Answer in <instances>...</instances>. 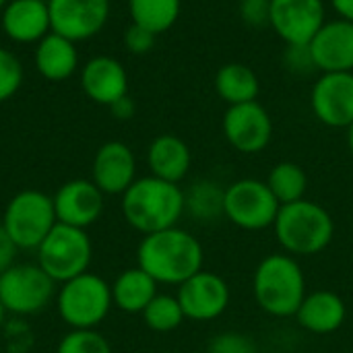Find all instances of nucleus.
<instances>
[{"label": "nucleus", "mask_w": 353, "mask_h": 353, "mask_svg": "<svg viewBox=\"0 0 353 353\" xmlns=\"http://www.w3.org/2000/svg\"><path fill=\"white\" fill-rule=\"evenodd\" d=\"M137 267L149 273L157 283L182 285L203 271V244L180 225L143 236L137 248Z\"/></svg>", "instance_id": "nucleus-1"}, {"label": "nucleus", "mask_w": 353, "mask_h": 353, "mask_svg": "<svg viewBox=\"0 0 353 353\" xmlns=\"http://www.w3.org/2000/svg\"><path fill=\"white\" fill-rule=\"evenodd\" d=\"M184 213V190L155 176L137 178L122 194V215L143 236L178 225Z\"/></svg>", "instance_id": "nucleus-2"}, {"label": "nucleus", "mask_w": 353, "mask_h": 353, "mask_svg": "<svg viewBox=\"0 0 353 353\" xmlns=\"http://www.w3.org/2000/svg\"><path fill=\"white\" fill-rule=\"evenodd\" d=\"M306 294V277L296 256L275 252L256 265L252 275V296L259 308L269 316H296Z\"/></svg>", "instance_id": "nucleus-3"}, {"label": "nucleus", "mask_w": 353, "mask_h": 353, "mask_svg": "<svg viewBox=\"0 0 353 353\" xmlns=\"http://www.w3.org/2000/svg\"><path fill=\"white\" fill-rule=\"evenodd\" d=\"M273 232L283 252L292 256H314L333 242L335 221L323 205L302 199L281 205Z\"/></svg>", "instance_id": "nucleus-4"}, {"label": "nucleus", "mask_w": 353, "mask_h": 353, "mask_svg": "<svg viewBox=\"0 0 353 353\" xmlns=\"http://www.w3.org/2000/svg\"><path fill=\"white\" fill-rule=\"evenodd\" d=\"M112 306V285L91 271L60 283L56 292V310L70 329L99 327Z\"/></svg>", "instance_id": "nucleus-5"}, {"label": "nucleus", "mask_w": 353, "mask_h": 353, "mask_svg": "<svg viewBox=\"0 0 353 353\" xmlns=\"http://www.w3.org/2000/svg\"><path fill=\"white\" fill-rule=\"evenodd\" d=\"M56 223L52 196L33 188L17 192L8 201L2 217V228L19 250H37Z\"/></svg>", "instance_id": "nucleus-6"}, {"label": "nucleus", "mask_w": 353, "mask_h": 353, "mask_svg": "<svg viewBox=\"0 0 353 353\" xmlns=\"http://www.w3.org/2000/svg\"><path fill=\"white\" fill-rule=\"evenodd\" d=\"M93 246L87 230L56 223L37 246V265L56 281L64 283L89 271Z\"/></svg>", "instance_id": "nucleus-7"}, {"label": "nucleus", "mask_w": 353, "mask_h": 353, "mask_svg": "<svg viewBox=\"0 0 353 353\" xmlns=\"http://www.w3.org/2000/svg\"><path fill=\"white\" fill-rule=\"evenodd\" d=\"M281 205L265 180L242 178L225 186L223 217L240 230L263 232L273 228Z\"/></svg>", "instance_id": "nucleus-8"}, {"label": "nucleus", "mask_w": 353, "mask_h": 353, "mask_svg": "<svg viewBox=\"0 0 353 353\" xmlns=\"http://www.w3.org/2000/svg\"><path fill=\"white\" fill-rule=\"evenodd\" d=\"M54 296L56 281L37 263H14L10 269L0 273V304L10 314H37Z\"/></svg>", "instance_id": "nucleus-9"}, {"label": "nucleus", "mask_w": 353, "mask_h": 353, "mask_svg": "<svg viewBox=\"0 0 353 353\" xmlns=\"http://www.w3.org/2000/svg\"><path fill=\"white\" fill-rule=\"evenodd\" d=\"M225 141L244 155L261 153L273 139V120L267 108L259 101L230 105L221 120Z\"/></svg>", "instance_id": "nucleus-10"}, {"label": "nucleus", "mask_w": 353, "mask_h": 353, "mask_svg": "<svg viewBox=\"0 0 353 353\" xmlns=\"http://www.w3.org/2000/svg\"><path fill=\"white\" fill-rule=\"evenodd\" d=\"M186 321L209 323L219 319L232 300V292L228 281L213 271H199L182 285H178L176 294Z\"/></svg>", "instance_id": "nucleus-11"}, {"label": "nucleus", "mask_w": 353, "mask_h": 353, "mask_svg": "<svg viewBox=\"0 0 353 353\" xmlns=\"http://www.w3.org/2000/svg\"><path fill=\"white\" fill-rule=\"evenodd\" d=\"M48 10L52 31L77 43L95 37L105 27L110 0H48Z\"/></svg>", "instance_id": "nucleus-12"}, {"label": "nucleus", "mask_w": 353, "mask_h": 353, "mask_svg": "<svg viewBox=\"0 0 353 353\" xmlns=\"http://www.w3.org/2000/svg\"><path fill=\"white\" fill-rule=\"evenodd\" d=\"M314 118L329 128L353 124V72H323L310 91Z\"/></svg>", "instance_id": "nucleus-13"}, {"label": "nucleus", "mask_w": 353, "mask_h": 353, "mask_svg": "<svg viewBox=\"0 0 353 353\" xmlns=\"http://www.w3.org/2000/svg\"><path fill=\"white\" fill-rule=\"evenodd\" d=\"M327 23L325 0H271V29L288 43H310Z\"/></svg>", "instance_id": "nucleus-14"}, {"label": "nucleus", "mask_w": 353, "mask_h": 353, "mask_svg": "<svg viewBox=\"0 0 353 353\" xmlns=\"http://www.w3.org/2000/svg\"><path fill=\"white\" fill-rule=\"evenodd\" d=\"M103 196L105 194L93 184V180L79 178L64 182L52 196L58 223L87 230L101 217Z\"/></svg>", "instance_id": "nucleus-15"}, {"label": "nucleus", "mask_w": 353, "mask_h": 353, "mask_svg": "<svg viewBox=\"0 0 353 353\" xmlns=\"http://www.w3.org/2000/svg\"><path fill=\"white\" fill-rule=\"evenodd\" d=\"M91 180L103 194H124L137 180V159L122 141L103 143L91 165Z\"/></svg>", "instance_id": "nucleus-16"}, {"label": "nucleus", "mask_w": 353, "mask_h": 353, "mask_svg": "<svg viewBox=\"0 0 353 353\" xmlns=\"http://www.w3.org/2000/svg\"><path fill=\"white\" fill-rule=\"evenodd\" d=\"M321 72H353V23L327 21L308 43Z\"/></svg>", "instance_id": "nucleus-17"}, {"label": "nucleus", "mask_w": 353, "mask_h": 353, "mask_svg": "<svg viewBox=\"0 0 353 353\" xmlns=\"http://www.w3.org/2000/svg\"><path fill=\"white\" fill-rule=\"evenodd\" d=\"M81 87L91 101L110 108L128 95V72L112 56H93L83 64Z\"/></svg>", "instance_id": "nucleus-18"}, {"label": "nucleus", "mask_w": 353, "mask_h": 353, "mask_svg": "<svg viewBox=\"0 0 353 353\" xmlns=\"http://www.w3.org/2000/svg\"><path fill=\"white\" fill-rule=\"evenodd\" d=\"M4 35L14 43H37L52 31L48 0H10L0 12Z\"/></svg>", "instance_id": "nucleus-19"}, {"label": "nucleus", "mask_w": 353, "mask_h": 353, "mask_svg": "<svg viewBox=\"0 0 353 353\" xmlns=\"http://www.w3.org/2000/svg\"><path fill=\"white\" fill-rule=\"evenodd\" d=\"M347 319V306L343 298L331 290H319L306 294L296 312L298 325L312 335H331L343 327Z\"/></svg>", "instance_id": "nucleus-20"}, {"label": "nucleus", "mask_w": 353, "mask_h": 353, "mask_svg": "<svg viewBox=\"0 0 353 353\" xmlns=\"http://www.w3.org/2000/svg\"><path fill=\"white\" fill-rule=\"evenodd\" d=\"M192 155L188 145L176 134H159L147 149V165L151 176L180 184L190 172Z\"/></svg>", "instance_id": "nucleus-21"}, {"label": "nucleus", "mask_w": 353, "mask_h": 353, "mask_svg": "<svg viewBox=\"0 0 353 353\" xmlns=\"http://www.w3.org/2000/svg\"><path fill=\"white\" fill-rule=\"evenodd\" d=\"M35 68L48 81H66L79 68L77 43L50 31L35 46Z\"/></svg>", "instance_id": "nucleus-22"}, {"label": "nucleus", "mask_w": 353, "mask_h": 353, "mask_svg": "<svg viewBox=\"0 0 353 353\" xmlns=\"http://www.w3.org/2000/svg\"><path fill=\"white\" fill-rule=\"evenodd\" d=\"M157 281L141 267L122 271L112 283L114 306L128 314H143L149 302L157 296Z\"/></svg>", "instance_id": "nucleus-23"}, {"label": "nucleus", "mask_w": 353, "mask_h": 353, "mask_svg": "<svg viewBox=\"0 0 353 353\" xmlns=\"http://www.w3.org/2000/svg\"><path fill=\"white\" fill-rule=\"evenodd\" d=\"M215 91L228 105L256 101L261 93L259 74L242 62H228L215 74Z\"/></svg>", "instance_id": "nucleus-24"}, {"label": "nucleus", "mask_w": 353, "mask_h": 353, "mask_svg": "<svg viewBox=\"0 0 353 353\" xmlns=\"http://www.w3.org/2000/svg\"><path fill=\"white\" fill-rule=\"evenodd\" d=\"M182 0H128L130 21L159 35L172 29L180 17Z\"/></svg>", "instance_id": "nucleus-25"}, {"label": "nucleus", "mask_w": 353, "mask_h": 353, "mask_svg": "<svg viewBox=\"0 0 353 353\" xmlns=\"http://www.w3.org/2000/svg\"><path fill=\"white\" fill-rule=\"evenodd\" d=\"M265 182L279 205H290L306 199L308 176L304 168L294 161H279L277 165H273Z\"/></svg>", "instance_id": "nucleus-26"}, {"label": "nucleus", "mask_w": 353, "mask_h": 353, "mask_svg": "<svg viewBox=\"0 0 353 353\" xmlns=\"http://www.w3.org/2000/svg\"><path fill=\"white\" fill-rule=\"evenodd\" d=\"M223 192L213 180H199L188 190H184V207L186 213L196 221H215L223 215Z\"/></svg>", "instance_id": "nucleus-27"}, {"label": "nucleus", "mask_w": 353, "mask_h": 353, "mask_svg": "<svg viewBox=\"0 0 353 353\" xmlns=\"http://www.w3.org/2000/svg\"><path fill=\"white\" fill-rule=\"evenodd\" d=\"M143 321L153 333H172L186 321V316L176 296L157 294L143 310Z\"/></svg>", "instance_id": "nucleus-28"}, {"label": "nucleus", "mask_w": 353, "mask_h": 353, "mask_svg": "<svg viewBox=\"0 0 353 353\" xmlns=\"http://www.w3.org/2000/svg\"><path fill=\"white\" fill-rule=\"evenodd\" d=\"M56 353H112V345L95 329H72L60 339Z\"/></svg>", "instance_id": "nucleus-29"}, {"label": "nucleus", "mask_w": 353, "mask_h": 353, "mask_svg": "<svg viewBox=\"0 0 353 353\" xmlns=\"http://www.w3.org/2000/svg\"><path fill=\"white\" fill-rule=\"evenodd\" d=\"M23 85V64L6 48H0V103L14 97Z\"/></svg>", "instance_id": "nucleus-30"}, {"label": "nucleus", "mask_w": 353, "mask_h": 353, "mask_svg": "<svg viewBox=\"0 0 353 353\" xmlns=\"http://www.w3.org/2000/svg\"><path fill=\"white\" fill-rule=\"evenodd\" d=\"M281 62L292 74H300V77L312 74L316 70L314 56H312L308 43H288L283 48Z\"/></svg>", "instance_id": "nucleus-31"}, {"label": "nucleus", "mask_w": 353, "mask_h": 353, "mask_svg": "<svg viewBox=\"0 0 353 353\" xmlns=\"http://www.w3.org/2000/svg\"><path fill=\"white\" fill-rule=\"evenodd\" d=\"M207 353H259L256 343L238 331H225L209 341Z\"/></svg>", "instance_id": "nucleus-32"}, {"label": "nucleus", "mask_w": 353, "mask_h": 353, "mask_svg": "<svg viewBox=\"0 0 353 353\" xmlns=\"http://www.w3.org/2000/svg\"><path fill=\"white\" fill-rule=\"evenodd\" d=\"M240 17L250 29L271 25V0H240Z\"/></svg>", "instance_id": "nucleus-33"}, {"label": "nucleus", "mask_w": 353, "mask_h": 353, "mask_svg": "<svg viewBox=\"0 0 353 353\" xmlns=\"http://www.w3.org/2000/svg\"><path fill=\"white\" fill-rule=\"evenodd\" d=\"M155 39H157L155 33H151L149 29L134 25V23H130L124 31V46L130 54H137V56L151 52L155 46Z\"/></svg>", "instance_id": "nucleus-34"}, {"label": "nucleus", "mask_w": 353, "mask_h": 353, "mask_svg": "<svg viewBox=\"0 0 353 353\" xmlns=\"http://www.w3.org/2000/svg\"><path fill=\"white\" fill-rule=\"evenodd\" d=\"M17 252H19L17 244L10 240L6 230L0 225V273H4L6 269H10L14 265Z\"/></svg>", "instance_id": "nucleus-35"}, {"label": "nucleus", "mask_w": 353, "mask_h": 353, "mask_svg": "<svg viewBox=\"0 0 353 353\" xmlns=\"http://www.w3.org/2000/svg\"><path fill=\"white\" fill-rule=\"evenodd\" d=\"M110 112H112V116L118 118V120H128V118L134 116V101H132L128 95H124L122 99H118L116 103L110 105Z\"/></svg>", "instance_id": "nucleus-36"}, {"label": "nucleus", "mask_w": 353, "mask_h": 353, "mask_svg": "<svg viewBox=\"0 0 353 353\" xmlns=\"http://www.w3.org/2000/svg\"><path fill=\"white\" fill-rule=\"evenodd\" d=\"M329 2H331V6L339 19H345V21L353 23V0H329Z\"/></svg>", "instance_id": "nucleus-37"}, {"label": "nucleus", "mask_w": 353, "mask_h": 353, "mask_svg": "<svg viewBox=\"0 0 353 353\" xmlns=\"http://www.w3.org/2000/svg\"><path fill=\"white\" fill-rule=\"evenodd\" d=\"M347 147H350V153L353 157V124L347 128Z\"/></svg>", "instance_id": "nucleus-38"}, {"label": "nucleus", "mask_w": 353, "mask_h": 353, "mask_svg": "<svg viewBox=\"0 0 353 353\" xmlns=\"http://www.w3.org/2000/svg\"><path fill=\"white\" fill-rule=\"evenodd\" d=\"M4 316H6V310H4V306L0 304V329H2V325H4Z\"/></svg>", "instance_id": "nucleus-39"}, {"label": "nucleus", "mask_w": 353, "mask_h": 353, "mask_svg": "<svg viewBox=\"0 0 353 353\" xmlns=\"http://www.w3.org/2000/svg\"><path fill=\"white\" fill-rule=\"evenodd\" d=\"M8 2H10V0H0V12H2V10H4V6H6V4H8Z\"/></svg>", "instance_id": "nucleus-40"}, {"label": "nucleus", "mask_w": 353, "mask_h": 353, "mask_svg": "<svg viewBox=\"0 0 353 353\" xmlns=\"http://www.w3.org/2000/svg\"><path fill=\"white\" fill-rule=\"evenodd\" d=\"M174 353H186V352H174Z\"/></svg>", "instance_id": "nucleus-41"}]
</instances>
